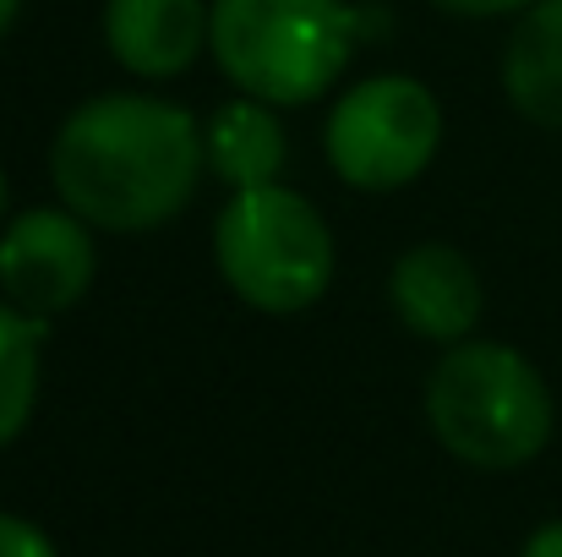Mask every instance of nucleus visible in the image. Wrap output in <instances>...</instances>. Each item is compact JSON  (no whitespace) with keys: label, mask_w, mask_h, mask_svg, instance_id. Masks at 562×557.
<instances>
[{"label":"nucleus","mask_w":562,"mask_h":557,"mask_svg":"<svg viewBox=\"0 0 562 557\" xmlns=\"http://www.w3.org/2000/svg\"><path fill=\"white\" fill-rule=\"evenodd\" d=\"M207 176L202 126L159 93H99L77 104L49 143L60 208L110 235L170 224Z\"/></svg>","instance_id":"1"},{"label":"nucleus","mask_w":562,"mask_h":557,"mask_svg":"<svg viewBox=\"0 0 562 557\" xmlns=\"http://www.w3.org/2000/svg\"><path fill=\"white\" fill-rule=\"evenodd\" d=\"M16 11H22V0H0V38L11 33V22H16Z\"/></svg>","instance_id":"15"},{"label":"nucleus","mask_w":562,"mask_h":557,"mask_svg":"<svg viewBox=\"0 0 562 557\" xmlns=\"http://www.w3.org/2000/svg\"><path fill=\"white\" fill-rule=\"evenodd\" d=\"M99 27L121 71L143 82H170L207 49L213 0H104Z\"/></svg>","instance_id":"8"},{"label":"nucleus","mask_w":562,"mask_h":557,"mask_svg":"<svg viewBox=\"0 0 562 557\" xmlns=\"http://www.w3.org/2000/svg\"><path fill=\"white\" fill-rule=\"evenodd\" d=\"M387 307L393 318L415 334V339H431V345H464L481 323V307H486V290H481V274L475 263L448 246V241H420L409 246L393 274H387Z\"/></svg>","instance_id":"7"},{"label":"nucleus","mask_w":562,"mask_h":557,"mask_svg":"<svg viewBox=\"0 0 562 557\" xmlns=\"http://www.w3.org/2000/svg\"><path fill=\"white\" fill-rule=\"evenodd\" d=\"M202 159L207 176L224 191H257L273 186L290 165V137L279 126V110L262 99H229L213 110V121L202 126Z\"/></svg>","instance_id":"9"},{"label":"nucleus","mask_w":562,"mask_h":557,"mask_svg":"<svg viewBox=\"0 0 562 557\" xmlns=\"http://www.w3.org/2000/svg\"><path fill=\"white\" fill-rule=\"evenodd\" d=\"M426 426L470 470H519L552 443L558 404L525 350L464 339L426 377Z\"/></svg>","instance_id":"2"},{"label":"nucleus","mask_w":562,"mask_h":557,"mask_svg":"<svg viewBox=\"0 0 562 557\" xmlns=\"http://www.w3.org/2000/svg\"><path fill=\"white\" fill-rule=\"evenodd\" d=\"M5 208H11V181H5V170H0V219H5Z\"/></svg>","instance_id":"16"},{"label":"nucleus","mask_w":562,"mask_h":557,"mask_svg":"<svg viewBox=\"0 0 562 557\" xmlns=\"http://www.w3.org/2000/svg\"><path fill=\"white\" fill-rule=\"evenodd\" d=\"M334 230L323 208L273 181L257 191H229L213 219V268L235 301L268 318H295L317 307L334 285Z\"/></svg>","instance_id":"4"},{"label":"nucleus","mask_w":562,"mask_h":557,"mask_svg":"<svg viewBox=\"0 0 562 557\" xmlns=\"http://www.w3.org/2000/svg\"><path fill=\"white\" fill-rule=\"evenodd\" d=\"M361 11L350 0H213L207 55L273 110L323 99L356 55Z\"/></svg>","instance_id":"3"},{"label":"nucleus","mask_w":562,"mask_h":557,"mask_svg":"<svg viewBox=\"0 0 562 557\" xmlns=\"http://www.w3.org/2000/svg\"><path fill=\"white\" fill-rule=\"evenodd\" d=\"M334 176L356 191H404L442 148V104L420 77L376 71L350 82L323 126Z\"/></svg>","instance_id":"5"},{"label":"nucleus","mask_w":562,"mask_h":557,"mask_svg":"<svg viewBox=\"0 0 562 557\" xmlns=\"http://www.w3.org/2000/svg\"><path fill=\"white\" fill-rule=\"evenodd\" d=\"M0 557H60V553H55V542L33 520L0 509Z\"/></svg>","instance_id":"12"},{"label":"nucleus","mask_w":562,"mask_h":557,"mask_svg":"<svg viewBox=\"0 0 562 557\" xmlns=\"http://www.w3.org/2000/svg\"><path fill=\"white\" fill-rule=\"evenodd\" d=\"M519 557H562V520H547V525H536V531L525 536Z\"/></svg>","instance_id":"14"},{"label":"nucleus","mask_w":562,"mask_h":557,"mask_svg":"<svg viewBox=\"0 0 562 557\" xmlns=\"http://www.w3.org/2000/svg\"><path fill=\"white\" fill-rule=\"evenodd\" d=\"M503 93L530 126L562 132V0L519 11L503 49Z\"/></svg>","instance_id":"10"},{"label":"nucleus","mask_w":562,"mask_h":557,"mask_svg":"<svg viewBox=\"0 0 562 557\" xmlns=\"http://www.w3.org/2000/svg\"><path fill=\"white\" fill-rule=\"evenodd\" d=\"M437 11H448V16H470V22H486V16H519V11H530L536 0H431Z\"/></svg>","instance_id":"13"},{"label":"nucleus","mask_w":562,"mask_h":557,"mask_svg":"<svg viewBox=\"0 0 562 557\" xmlns=\"http://www.w3.org/2000/svg\"><path fill=\"white\" fill-rule=\"evenodd\" d=\"M99 274L93 224L71 208H27L0 230V290L27 318L71 312Z\"/></svg>","instance_id":"6"},{"label":"nucleus","mask_w":562,"mask_h":557,"mask_svg":"<svg viewBox=\"0 0 562 557\" xmlns=\"http://www.w3.org/2000/svg\"><path fill=\"white\" fill-rule=\"evenodd\" d=\"M44 318L16 312L0 301V448H11L38 404V377H44Z\"/></svg>","instance_id":"11"}]
</instances>
